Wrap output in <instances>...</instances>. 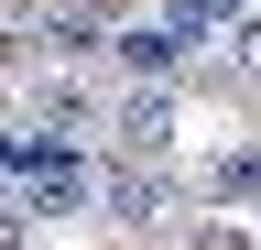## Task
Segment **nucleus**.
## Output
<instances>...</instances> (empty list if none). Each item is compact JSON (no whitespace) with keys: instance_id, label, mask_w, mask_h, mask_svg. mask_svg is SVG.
<instances>
[{"instance_id":"3","label":"nucleus","mask_w":261,"mask_h":250,"mask_svg":"<svg viewBox=\"0 0 261 250\" xmlns=\"http://www.w3.org/2000/svg\"><path fill=\"white\" fill-rule=\"evenodd\" d=\"M109 217H120V229H152V217H163V174L152 163H120L109 174Z\"/></svg>"},{"instance_id":"4","label":"nucleus","mask_w":261,"mask_h":250,"mask_svg":"<svg viewBox=\"0 0 261 250\" xmlns=\"http://www.w3.org/2000/svg\"><path fill=\"white\" fill-rule=\"evenodd\" d=\"M228 66L261 87V11H240V22H228Z\"/></svg>"},{"instance_id":"2","label":"nucleus","mask_w":261,"mask_h":250,"mask_svg":"<svg viewBox=\"0 0 261 250\" xmlns=\"http://www.w3.org/2000/svg\"><path fill=\"white\" fill-rule=\"evenodd\" d=\"M120 152L130 163H163L174 152V87H130L120 98Z\"/></svg>"},{"instance_id":"5","label":"nucleus","mask_w":261,"mask_h":250,"mask_svg":"<svg viewBox=\"0 0 261 250\" xmlns=\"http://www.w3.org/2000/svg\"><path fill=\"white\" fill-rule=\"evenodd\" d=\"M218 196H261V152H228V163H218Z\"/></svg>"},{"instance_id":"6","label":"nucleus","mask_w":261,"mask_h":250,"mask_svg":"<svg viewBox=\"0 0 261 250\" xmlns=\"http://www.w3.org/2000/svg\"><path fill=\"white\" fill-rule=\"evenodd\" d=\"M185 11H196V22H218V11H240V0H185Z\"/></svg>"},{"instance_id":"1","label":"nucleus","mask_w":261,"mask_h":250,"mask_svg":"<svg viewBox=\"0 0 261 250\" xmlns=\"http://www.w3.org/2000/svg\"><path fill=\"white\" fill-rule=\"evenodd\" d=\"M196 44H207V22H196L185 0H174V11H142V22H130V33L109 44V54H120V66L142 76V87H163V76H185V66H196Z\"/></svg>"}]
</instances>
